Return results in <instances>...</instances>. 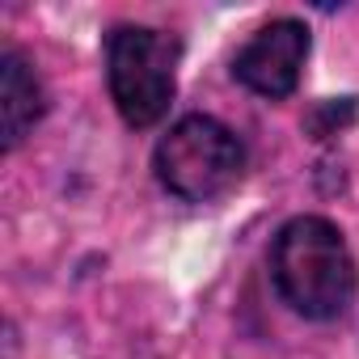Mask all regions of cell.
I'll list each match as a JSON object with an SVG mask.
<instances>
[{
    "instance_id": "cell-1",
    "label": "cell",
    "mask_w": 359,
    "mask_h": 359,
    "mask_svg": "<svg viewBox=\"0 0 359 359\" xmlns=\"http://www.w3.org/2000/svg\"><path fill=\"white\" fill-rule=\"evenodd\" d=\"M271 279L279 300L309 321L342 317L359 287V271L346 250V237L325 216H292L275 233Z\"/></svg>"
},
{
    "instance_id": "cell-2",
    "label": "cell",
    "mask_w": 359,
    "mask_h": 359,
    "mask_svg": "<svg viewBox=\"0 0 359 359\" xmlns=\"http://www.w3.org/2000/svg\"><path fill=\"white\" fill-rule=\"evenodd\" d=\"M156 182L182 203H216L245 173L241 135L212 114H182L152 148Z\"/></svg>"
},
{
    "instance_id": "cell-3",
    "label": "cell",
    "mask_w": 359,
    "mask_h": 359,
    "mask_svg": "<svg viewBox=\"0 0 359 359\" xmlns=\"http://www.w3.org/2000/svg\"><path fill=\"white\" fill-rule=\"evenodd\" d=\"M182 43L152 26H118L106 39V85L118 118L135 131L165 118L177 93Z\"/></svg>"
},
{
    "instance_id": "cell-4",
    "label": "cell",
    "mask_w": 359,
    "mask_h": 359,
    "mask_svg": "<svg viewBox=\"0 0 359 359\" xmlns=\"http://www.w3.org/2000/svg\"><path fill=\"white\" fill-rule=\"evenodd\" d=\"M309 47H313V39H309V26H304V22H296V18H275V22H266V26L237 51L233 76H237L250 93H258V97H266V102H283V97H292L296 85H300Z\"/></svg>"
},
{
    "instance_id": "cell-5",
    "label": "cell",
    "mask_w": 359,
    "mask_h": 359,
    "mask_svg": "<svg viewBox=\"0 0 359 359\" xmlns=\"http://www.w3.org/2000/svg\"><path fill=\"white\" fill-rule=\"evenodd\" d=\"M43 114H47L43 81H39L34 64L18 47H9L0 55V148L18 152Z\"/></svg>"
}]
</instances>
